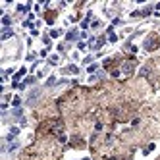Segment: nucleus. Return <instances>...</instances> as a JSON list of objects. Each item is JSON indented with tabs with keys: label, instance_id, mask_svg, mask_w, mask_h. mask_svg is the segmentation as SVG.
Segmentation results:
<instances>
[{
	"label": "nucleus",
	"instance_id": "f03ea898",
	"mask_svg": "<svg viewBox=\"0 0 160 160\" xmlns=\"http://www.w3.org/2000/svg\"><path fill=\"white\" fill-rule=\"evenodd\" d=\"M2 23L4 25H10V18H2Z\"/></svg>",
	"mask_w": 160,
	"mask_h": 160
},
{
	"label": "nucleus",
	"instance_id": "f257e3e1",
	"mask_svg": "<svg viewBox=\"0 0 160 160\" xmlns=\"http://www.w3.org/2000/svg\"><path fill=\"white\" fill-rule=\"evenodd\" d=\"M12 35H14V33L10 31V29H4V35H2V39H10Z\"/></svg>",
	"mask_w": 160,
	"mask_h": 160
}]
</instances>
